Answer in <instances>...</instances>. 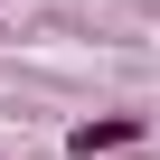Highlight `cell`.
I'll list each match as a JSON object with an SVG mask.
<instances>
[{
  "label": "cell",
  "instance_id": "1",
  "mask_svg": "<svg viewBox=\"0 0 160 160\" xmlns=\"http://www.w3.org/2000/svg\"><path fill=\"white\" fill-rule=\"evenodd\" d=\"M151 132V113H94V122H75L66 132V160H104V151H132Z\"/></svg>",
  "mask_w": 160,
  "mask_h": 160
}]
</instances>
